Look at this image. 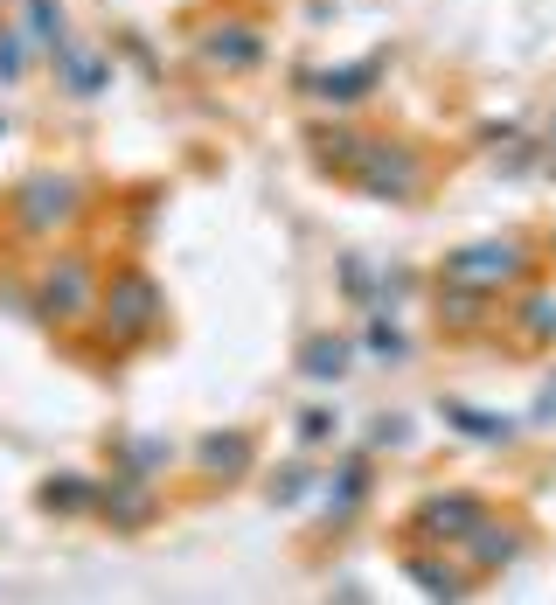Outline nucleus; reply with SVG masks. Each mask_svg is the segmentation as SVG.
Instances as JSON below:
<instances>
[{
  "mask_svg": "<svg viewBox=\"0 0 556 605\" xmlns=\"http://www.w3.org/2000/svg\"><path fill=\"white\" fill-rule=\"evenodd\" d=\"M327 432H334V418H327V411H313V418H306V425H299V439H306V446H320V439H327Z\"/></svg>",
  "mask_w": 556,
  "mask_h": 605,
  "instance_id": "6e6552de",
  "label": "nucleus"
},
{
  "mask_svg": "<svg viewBox=\"0 0 556 605\" xmlns=\"http://www.w3.org/2000/svg\"><path fill=\"white\" fill-rule=\"evenodd\" d=\"M404 571L424 585V599H431V605H459L466 592H473L466 578H452V571H438V564H424V557H404Z\"/></svg>",
  "mask_w": 556,
  "mask_h": 605,
  "instance_id": "20e7f679",
  "label": "nucleus"
},
{
  "mask_svg": "<svg viewBox=\"0 0 556 605\" xmlns=\"http://www.w3.org/2000/svg\"><path fill=\"white\" fill-rule=\"evenodd\" d=\"M487 515H494V508H487L480 494H466V487H452V494H424V501H417V529H424V536H473Z\"/></svg>",
  "mask_w": 556,
  "mask_h": 605,
  "instance_id": "f257e3e1",
  "label": "nucleus"
},
{
  "mask_svg": "<svg viewBox=\"0 0 556 605\" xmlns=\"http://www.w3.org/2000/svg\"><path fill=\"white\" fill-rule=\"evenodd\" d=\"M362 494H369V466H362V459H348V466H341V480H327V487H320V522H348V515L362 508Z\"/></svg>",
  "mask_w": 556,
  "mask_h": 605,
  "instance_id": "f03ea898",
  "label": "nucleus"
},
{
  "mask_svg": "<svg viewBox=\"0 0 556 605\" xmlns=\"http://www.w3.org/2000/svg\"><path fill=\"white\" fill-rule=\"evenodd\" d=\"M341 362H348V348H341V341H334V348L320 341V348L306 355V369H313V376H341Z\"/></svg>",
  "mask_w": 556,
  "mask_h": 605,
  "instance_id": "0eeeda50",
  "label": "nucleus"
},
{
  "mask_svg": "<svg viewBox=\"0 0 556 605\" xmlns=\"http://www.w3.org/2000/svg\"><path fill=\"white\" fill-rule=\"evenodd\" d=\"M84 494H98V487H91V480H42V508H49V515H84V508H91Z\"/></svg>",
  "mask_w": 556,
  "mask_h": 605,
  "instance_id": "39448f33",
  "label": "nucleus"
},
{
  "mask_svg": "<svg viewBox=\"0 0 556 605\" xmlns=\"http://www.w3.org/2000/svg\"><path fill=\"white\" fill-rule=\"evenodd\" d=\"M244 432H230V439H202V466H209V473H237V466H244Z\"/></svg>",
  "mask_w": 556,
  "mask_h": 605,
  "instance_id": "423d86ee",
  "label": "nucleus"
},
{
  "mask_svg": "<svg viewBox=\"0 0 556 605\" xmlns=\"http://www.w3.org/2000/svg\"><path fill=\"white\" fill-rule=\"evenodd\" d=\"M522 543H529V536H522L515 522H508V529H494V515H487V522L466 536V550H473V564H480V571H501V564H515V550H522Z\"/></svg>",
  "mask_w": 556,
  "mask_h": 605,
  "instance_id": "7ed1b4c3",
  "label": "nucleus"
}]
</instances>
